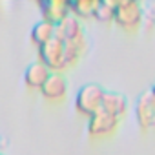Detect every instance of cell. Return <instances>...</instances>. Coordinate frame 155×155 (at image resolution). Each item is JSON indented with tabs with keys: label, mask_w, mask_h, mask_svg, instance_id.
I'll return each mask as SVG.
<instances>
[{
	"label": "cell",
	"mask_w": 155,
	"mask_h": 155,
	"mask_svg": "<svg viewBox=\"0 0 155 155\" xmlns=\"http://www.w3.org/2000/svg\"><path fill=\"white\" fill-rule=\"evenodd\" d=\"M150 17H151V20H153V22H155V6H153V8H151V11H150Z\"/></svg>",
	"instance_id": "ba28073f"
},
{
	"label": "cell",
	"mask_w": 155,
	"mask_h": 155,
	"mask_svg": "<svg viewBox=\"0 0 155 155\" xmlns=\"http://www.w3.org/2000/svg\"><path fill=\"white\" fill-rule=\"evenodd\" d=\"M119 119L110 115L108 111L104 110H99L97 113H93L90 117V126H88V131L93 135V137H104L108 133H111L117 126Z\"/></svg>",
	"instance_id": "7a4b0ae2"
},
{
	"label": "cell",
	"mask_w": 155,
	"mask_h": 155,
	"mask_svg": "<svg viewBox=\"0 0 155 155\" xmlns=\"http://www.w3.org/2000/svg\"><path fill=\"white\" fill-rule=\"evenodd\" d=\"M42 95L48 99V101H60L66 97V91H68V82L62 75L58 73H49L48 81L44 82V86L40 88Z\"/></svg>",
	"instance_id": "3957f363"
},
{
	"label": "cell",
	"mask_w": 155,
	"mask_h": 155,
	"mask_svg": "<svg viewBox=\"0 0 155 155\" xmlns=\"http://www.w3.org/2000/svg\"><path fill=\"white\" fill-rule=\"evenodd\" d=\"M151 95H153V99H155V86L151 88Z\"/></svg>",
	"instance_id": "9c48e42d"
},
{
	"label": "cell",
	"mask_w": 155,
	"mask_h": 155,
	"mask_svg": "<svg viewBox=\"0 0 155 155\" xmlns=\"http://www.w3.org/2000/svg\"><path fill=\"white\" fill-rule=\"evenodd\" d=\"M137 119L144 128L155 126V99L153 95H142L137 102Z\"/></svg>",
	"instance_id": "5b68a950"
},
{
	"label": "cell",
	"mask_w": 155,
	"mask_h": 155,
	"mask_svg": "<svg viewBox=\"0 0 155 155\" xmlns=\"http://www.w3.org/2000/svg\"><path fill=\"white\" fill-rule=\"evenodd\" d=\"M55 35V26L49 22H38L33 29H31V40L38 46L46 44L48 40H51Z\"/></svg>",
	"instance_id": "52a82bcc"
},
{
	"label": "cell",
	"mask_w": 155,
	"mask_h": 155,
	"mask_svg": "<svg viewBox=\"0 0 155 155\" xmlns=\"http://www.w3.org/2000/svg\"><path fill=\"white\" fill-rule=\"evenodd\" d=\"M126 108H128V102L122 95H117V93H104V99H102V106L101 110L108 111L110 115L113 117H122L126 113Z\"/></svg>",
	"instance_id": "8992f818"
},
{
	"label": "cell",
	"mask_w": 155,
	"mask_h": 155,
	"mask_svg": "<svg viewBox=\"0 0 155 155\" xmlns=\"http://www.w3.org/2000/svg\"><path fill=\"white\" fill-rule=\"evenodd\" d=\"M48 77H49L48 66L44 62H33L24 73V82L31 90H40L44 86V82L48 81Z\"/></svg>",
	"instance_id": "277c9868"
},
{
	"label": "cell",
	"mask_w": 155,
	"mask_h": 155,
	"mask_svg": "<svg viewBox=\"0 0 155 155\" xmlns=\"http://www.w3.org/2000/svg\"><path fill=\"white\" fill-rule=\"evenodd\" d=\"M102 99H104V90L97 84H88L84 88L79 90L75 99V108L79 113L91 117L93 113H97L102 106Z\"/></svg>",
	"instance_id": "6da1fadb"
}]
</instances>
